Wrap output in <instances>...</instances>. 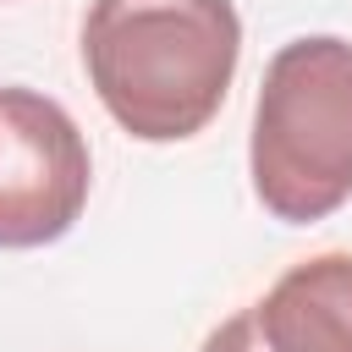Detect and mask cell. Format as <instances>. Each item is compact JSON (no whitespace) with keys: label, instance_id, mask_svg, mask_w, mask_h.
<instances>
[{"label":"cell","instance_id":"1","mask_svg":"<svg viewBox=\"0 0 352 352\" xmlns=\"http://www.w3.org/2000/svg\"><path fill=\"white\" fill-rule=\"evenodd\" d=\"M242 60L231 0H88L82 72L121 132L182 143L204 132Z\"/></svg>","mask_w":352,"mask_h":352},{"label":"cell","instance_id":"2","mask_svg":"<svg viewBox=\"0 0 352 352\" xmlns=\"http://www.w3.org/2000/svg\"><path fill=\"white\" fill-rule=\"evenodd\" d=\"M248 170L258 204L286 226L324 220L352 198V44L346 38L308 33L270 55L253 104Z\"/></svg>","mask_w":352,"mask_h":352},{"label":"cell","instance_id":"3","mask_svg":"<svg viewBox=\"0 0 352 352\" xmlns=\"http://www.w3.org/2000/svg\"><path fill=\"white\" fill-rule=\"evenodd\" d=\"M88 143L33 88H0V248L60 242L88 204Z\"/></svg>","mask_w":352,"mask_h":352},{"label":"cell","instance_id":"4","mask_svg":"<svg viewBox=\"0 0 352 352\" xmlns=\"http://www.w3.org/2000/svg\"><path fill=\"white\" fill-rule=\"evenodd\" d=\"M248 314L264 352H352V253L292 264Z\"/></svg>","mask_w":352,"mask_h":352},{"label":"cell","instance_id":"5","mask_svg":"<svg viewBox=\"0 0 352 352\" xmlns=\"http://www.w3.org/2000/svg\"><path fill=\"white\" fill-rule=\"evenodd\" d=\"M198 352H264V341H258V330H253V314L242 308V314H231L226 324H214Z\"/></svg>","mask_w":352,"mask_h":352}]
</instances>
